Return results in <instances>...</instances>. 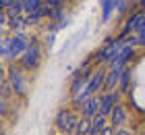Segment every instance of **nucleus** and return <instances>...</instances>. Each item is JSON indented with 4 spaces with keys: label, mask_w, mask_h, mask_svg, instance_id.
I'll return each mask as SVG.
<instances>
[{
    "label": "nucleus",
    "mask_w": 145,
    "mask_h": 135,
    "mask_svg": "<svg viewBox=\"0 0 145 135\" xmlns=\"http://www.w3.org/2000/svg\"><path fill=\"white\" fill-rule=\"evenodd\" d=\"M79 119H81V112L72 106H67L62 110H58L56 119H54V129L60 135H75Z\"/></svg>",
    "instance_id": "obj_1"
},
{
    "label": "nucleus",
    "mask_w": 145,
    "mask_h": 135,
    "mask_svg": "<svg viewBox=\"0 0 145 135\" xmlns=\"http://www.w3.org/2000/svg\"><path fill=\"white\" fill-rule=\"evenodd\" d=\"M25 73L27 71H25L19 63H12L8 69H6V79H8L15 96H19V98H27V92H29V81H27V75H25Z\"/></svg>",
    "instance_id": "obj_2"
},
{
    "label": "nucleus",
    "mask_w": 145,
    "mask_h": 135,
    "mask_svg": "<svg viewBox=\"0 0 145 135\" xmlns=\"http://www.w3.org/2000/svg\"><path fill=\"white\" fill-rule=\"evenodd\" d=\"M23 67L25 71H35L39 65H42V46H39V40L37 38H31V42L27 46V50L21 54V58L15 60Z\"/></svg>",
    "instance_id": "obj_3"
},
{
    "label": "nucleus",
    "mask_w": 145,
    "mask_h": 135,
    "mask_svg": "<svg viewBox=\"0 0 145 135\" xmlns=\"http://www.w3.org/2000/svg\"><path fill=\"white\" fill-rule=\"evenodd\" d=\"M31 42V38L25 31H12L8 36V60H19L21 54L27 50V46Z\"/></svg>",
    "instance_id": "obj_4"
},
{
    "label": "nucleus",
    "mask_w": 145,
    "mask_h": 135,
    "mask_svg": "<svg viewBox=\"0 0 145 135\" xmlns=\"http://www.w3.org/2000/svg\"><path fill=\"white\" fill-rule=\"evenodd\" d=\"M135 48H137V46H133V44H127V42H124L122 50L118 52V56H116L114 60H110V63H108V67H110V69H116V71H124V69L129 67V63L135 58V52H137Z\"/></svg>",
    "instance_id": "obj_5"
},
{
    "label": "nucleus",
    "mask_w": 145,
    "mask_h": 135,
    "mask_svg": "<svg viewBox=\"0 0 145 135\" xmlns=\"http://www.w3.org/2000/svg\"><path fill=\"white\" fill-rule=\"evenodd\" d=\"M120 92H102L100 94V114L104 117H110V112L114 110V106L120 102Z\"/></svg>",
    "instance_id": "obj_6"
},
{
    "label": "nucleus",
    "mask_w": 145,
    "mask_h": 135,
    "mask_svg": "<svg viewBox=\"0 0 145 135\" xmlns=\"http://www.w3.org/2000/svg\"><path fill=\"white\" fill-rule=\"evenodd\" d=\"M143 9H139V11H133L131 13V17H127V21H124V25H122V29H120V33L118 36L120 38H127V36H133V33L137 31V25H139V21H141V17H143Z\"/></svg>",
    "instance_id": "obj_7"
},
{
    "label": "nucleus",
    "mask_w": 145,
    "mask_h": 135,
    "mask_svg": "<svg viewBox=\"0 0 145 135\" xmlns=\"http://www.w3.org/2000/svg\"><path fill=\"white\" fill-rule=\"evenodd\" d=\"M108 121H110V125L114 127V129H120V127H127V123H129V114H127V108H124V106H122L120 102H118V104L114 106V110L110 112Z\"/></svg>",
    "instance_id": "obj_8"
},
{
    "label": "nucleus",
    "mask_w": 145,
    "mask_h": 135,
    "mask_svg": "<svg viewBox=\"0 0 145 135\" xmlns=\"http://www.w3.org/2000/svg\"><path fill=\"white\" fill-rule=\"evenodd\" d=\"M81 117H87V119H95L100 114V96H91L87 102H85L81 108H79Z\"/></svg>",
    "instance_id": "obj_9"
},
{
    "label": "nucleus",
    "mask_w": 145,
    "mask_h": 135,
    "mask_svg": "<svg viewBox=\"0 0 145 135\" xmlns=\"http://www.w3.org/2000/svg\"><path fill=\"white\" fill-rule=\"evenodd\" d=\"M120 75H122V71H116V69H110V67H108L106 83H104V92H116L118 85H120Z\"/></svg>",
    "instance_id": "obj_10"
},
{
    "label": "nucleus",
    "mask_w": 145,
    "mask_h": 135,
    "mask_svg": "<svg viewBox=\"0 0 145 135\" xmlns=\"http://www.w3.org/2000/svg\"><path fill=\"white\" fill-rule=\"evenodd\" d=\"M48 17H50V6H48V4L39 6L37 11H33L31 15H27V19H29V25H37V23L46 21Z\"/></svg>",
    "instance_id": "obj_11"
},
{
    "label": "nucleus",
    "mask_w": 145,
    "mask_h": 135,
    "mask_svg": "<svg viewBox=\"0 0 145 135\" xmlns=\"http://www.w3.org/2000/svg\"><path fill=\"white\" fill-rule=\"evenodd\" d=\"M131 83H133V69L131 67H127V69L122 71V75H120V85H118V92L122 94H129L131 92Z\"/></svg>",
    "instance_id": "obj_12"
},
{
    "label": "nucleus",
    "mask_w": 145,
    "mask_h": 135,
    "mask_svg": "<svg viewBox=\"0 0 145 135\" xmlns=\"http://www.w3.org/2000/svg\"><path fill=\"white\" fill-rule=\"evenodd\" d=\"M93 131V119H87V117H81L77 123V129H75V135H89Z\"/></svg>",
    "instance_id": "obj_13"
},
{
    "label": "nucleus",
    "mask_w": 145,
    "mask_h": 135,
    "mask_svg": "<svg viewBox=\"0 0 145 135\" xmlns=\"http://www.w3.org/2000/svg\"><path fill=\"white\" fill-rule=\"evenodd\" d=\"M100 6H102V21H110L112 13L118 9L116 0H100Z\"/></svg>",
    "instance_id": "obj_14"
},
{
    "label": "nucleus",
    "mask_w": 145,
    "mask_h": 135,
    "mask_svg": "<svg viewBox=\"0 0 145 135\" xmlns=\"http://www.w3.org/2000/svg\"><path fill=\"white\" fill-rule=\"evenodd\" d=\"M44 4H46V0H23V13L25 15H31L33 11H37Z\"/></svg>",
    "instance_id": "obj_15"
},
{
    "label": "nucleus",
    "mask_w": 145,
    "mask_h": 135,
    "mask_svg": "<svg viewBox=\"0 0 145 135\" xmlns=\"http://www.w3.org/2000/svg\"><path fill=\"white\" fill-rule=\"evenodd\" d=\"M135 38H137V46H145V13H143V17H141L139 25H137Z\"/></svg>",
    "instance_id": "obj_16"
},
{
    "label": "nucleus",
    "mask_w": 145,
    "mask_h": 135,
    "mask_svg": "<svg viewBox=\"0 0 145 135\" xmlns=\"http://www.w3.org/2000/svg\"><path fill=\"white\" fill-rule=\"evenodd\" d=\"M4 11L8 13V17H12V15H23V0H12Z\"/></svg>",
    "instance_id": "obj_17"
},
{
    "label": "nucleus",
    "mask_w": 145,
    "mask_h": 135,
    "mask_svg": "<svg viewBox=\"0 0 145 135\" xmlns=\"http://www.w3.org/2000/svg\"><path fill=\"white\" fill-rule=\"evenodd\" d=\"M108 125H110V121H108V117H104V114H97L93 119V129L95 131H104Z\"/></svg>",
    "instance_id": "obj_18"
},
{
    "label": "nucleus",
    "mask_w": 145,
    "mask_h": 135,
    "mask_svg": "<svg viewBox=\"0 0 145 135\" xmlns=\"http://www.w3.org/2000/svg\"><path fill=\"white\" fill-rule=\"evenodd\" d=\"M0 54L4 60H8V36H2V44H0Z\"/></svg>",
    "instance_id": "obj_19"
},
{
    "label": "nucleus",
    "mask_w": 145,
    "mask_h": 135,
    "mask_svg": "<svg viewBox=\"0 0 145 135\" xmlns=\"http://www.w3.org/2000/svg\"><path fill=\"white\" fill-rule=\"evenodd\" d=\"M64 2H67V0H46V4H48L50 9H64Z\"/></svg>",
    "instance_id": "obj_20"
},
{
    "label": "nucleus",
    "mask_w": 145,
    "mask_h": 135,
    "mask_svg": "<svg viewBox=\"0 0 145 135\" xmlns=\"http://www.w3.org/2000/svg\"><path fill=\"white\" fill-rule=\"evenodd\" d=\"M127 4H129V0H116V6H118V13H124L127 11Z\"/></svg>",
    "instance_id": "obj_21"
},
{
    "label": "nucleus",
    "mask_w": 145,
    "mask_h": 135,
    "mask_svg": "<svg viewBox=\"0 0 145 135\" xmlns=\"http://www.w3.org/2000/svg\"><path fill=\"white\" fill-rule=\"evenodd\" d=\"M116 135H135V133L129 131V129H124V127H120V129H116Z\"/></svg>",
    "instance_id": "obj_22"
},
{
    "label": "nucleus",
    "mask_w": 145,
    "mask_h": 135,
    "mask_svg": "<svg viewBox=\"0 0 145 135\" xmlns=\"http://www.w3.org/2000/svg\"><path fill=\"white\" fill-rule=\"evenodd\" d=\"M10 2H12V0H0V6H2V9H6Z\"/></svg>",
    "instance_id": "obj_23"
},
{
    "label": "nucleus",
    "mask_w": 145,
    "mask_h": 135,
    "mask_svg": "<svg viewBox=\"0 0 145 135\" xmlns=\"http://www.w3.org/2000/svg\"><path fill=\"white\" fill-rule=\"evenodd\" d=\"M89 135H104V131H95V129H93V131H91Z\"/></svg>",
    "instance_id": "obj_24"
},
{
    "label": "nucleus",
    "mask_w": 145,
    "mask_h": 135,
    "mask_svg": "<svg viewBox=\"0 0 145 135\" xmlns=\"http://www.w3.org/2000/svg\"><path fill=\"white\" fill-rule=\"evenodd\" d=\"M139 9H143V11H145V0H139Z\"/></svg>",
    "instance_id": "obj_25"
}]
</instances>
